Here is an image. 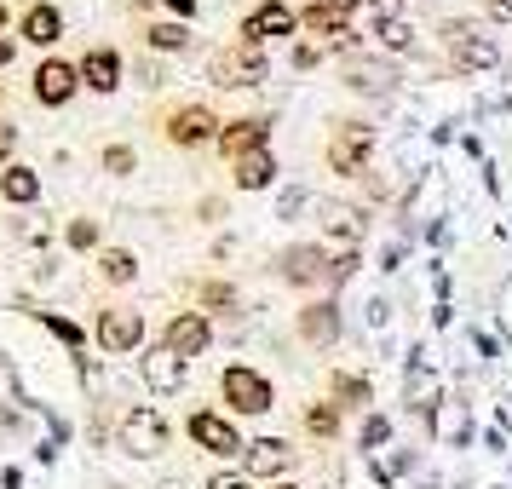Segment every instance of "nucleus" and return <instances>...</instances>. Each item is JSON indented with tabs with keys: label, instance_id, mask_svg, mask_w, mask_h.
Segmentation results:
<instances>
[{
	"label": "nucleus",
	"instance_id": "nucleus-13",
	"mask_svg": "<svg viewBox=\"0 0 512 489\" xmlns=\"http://www.w3.org/2000/svg\"><path fill=\"white\" fill-rule=\"evenodd\" d=\"M271 173H277L271 150H248V156H236V185L242 190H265L271 185Z\"/></svg>",
	"mask_w": 512,
	"mask_h": 489
},
{
	"label": "nucleus",
	"instance_id": "nucleus-5",
	"mask_svg": "<svg viewBox=\"0 0 512 489\" xmlns=\"http://www.w3.org/2000/svg\"><path fill=\"white\" fill-rule=\"evenodd\" d=\"M139 340H144L139 311H104V317H98V346L104 351H133Z\"/></svg>",
	"mask_w": 512,
	"mask_h": 489
},
{
	"label": "nucleus",
	"instance_id": "nucleus-28",
	"mask_svg": "<svg viewBox=\"0 0 512 489\" xmlns=\"http://www.w3.org/2000/svg\"><path fill=\"white\" fill-rule=\"evenodd\" d=\"M104 167H110V173H133V150H127V144H110V150H104Z\"/></svg>",
	"mask_w": 512,
	"mask_h": 489
},
{
	"label": "nucleus",
	"instance_id": "nucleus-10",
	"mask_svg": "<svg viewBox=\"0 0 512 489\" xmlns=\"http://www.w3.org/2000/svg\"><path fill=\"white\" fill-rule=\"evenodd\" d=\"M288 461H294V449L277 438H259L248 443V472H259V478H271V472H288Z\"/></svg>",
	"mask_w": 512,
	"mask_h": 489
},
{
	"label": "nucleus",
	"instance_id": "nucleus-8",
	"mask_svg": "<svg viewBox=\"0 0 512 489\" xmlns=\"http://www.w3.org/2000/svg\"><path fill=\"white\" fill-rule=\"evenodd\" d=\"M190 438L208 443L213 455H231V449H242V443H236V426H231V420H219V415H196V420H190Z\"/></svg>",
	"mask_w": 512,
	"mask_h": 489
},
{
	"label": "nucleus",
	"instance_id": "nucleus-17",
	"mask_svg": "<svg viewBox=\"0 0 512 489\" xmlns=\"http://www.w3.org/2000/svg\"><path fill=\"white\" fill-rule=\"evenodd\" d=\"M392 81L397 75L386 70V64H374V58H363V64H351V87H357V93H392Z\"/></svg>",
	"mask_w": 512,
	"mask_h": 489
},
{
	"label": "nucleus",
	"instance_id": "nucleus-33",
	"mask_svg": "<svg viewBox=\"0 0 512 489\" xmlns=\"http://www.w3.org/2000/svg\"><path fill=\"white\" fill-rule=\"evenodd\" d=\"M208 489H242V484H236V478H213Z\"/></svg>",
	"mask_w": 512,
	"mask_h": 489
},
{
	"label": "nucleus",
	"instance_id": "nucleus-4",
	"mask_svg": "<svg viewBox=\"0 0 512 489\" xmlns=\"http://www.w3.org/2000/svg\"><path fill=\"white\" fill-rule=\"evenodd\" d=\"M225 397H231L242 415H259V409H271V386H265L254 369H225Z\"/></svg>",
	"mask_w": 512,
	"mask_h": 489
},
{
	"label": "nucleus",
	"instance_id": "nucleus-14",
	"mask_svg": "<svg viewBox=\"0 0 512 489\" xmlns=\"http://www.w3.org/2000/svg\"><path fill=\"white\" fill-rule=\"evenodd\" d=\"M317 213H323V231L328 236H363V213L357 208H346V202H317Z\"/></svg>",
	"mask_w": 512,
	"mask_h": 489
},
{
	"label": "nucleus",
	"instance_id": "nucleus-25",
	"mask_svg": "<svg viewBox=\"0 0 512 489\" xmlns=\"http://www.w3.org/2000/svg\"><path fill=\"white\" fill-rule=\"evenodd\" d=\"M150 41H156L162 52H185L190 47V29L185 24H156V29H150Z\"/></svg>",
	"mask_w": 512,
	"mask_h": 489
},
{
	"label": "nucleus",
	"instance_id": "nucleus-18",
	"mask_svg": "<svg viewBox=\"0 0 512 489\" xmlns=\"http://www.w3.org/2000/svg\"><path fill=\"white\" fill-rule=\"evenodd\" d=\"M403 392H409V403H415V409H432V403H438V374L426 369V363H415V369H409V380H403Z\"/></svg>",
	"mask_w": 512,
	"mask_h": 489
},
{
	"label": "nucleus",
	"instance_id": "nucleus-12",
	"mask_svg": "<svg viewBox=\"0 0 512 489\" xmlns=\"http://www.w3.org/2000/svg\"><path fill=\"white\" fill-rule=\"evenodd\" d=\"M70 93H75V70L70 64H41V75H35V98H41V104H64Z\"/></svg>",
	"mask_w": 512,
	"mask_h": 489
},
{
	"label": "nucleus",
	"instance_id": "nucleus-35",
	"mask_svg": "<svg viewBox=\"0 0 512 489\" xmlns=\"http://www.w3.org/2000/svg\"><path fill=\"white\" fill-rule=\"evenodd\" d=\"M0 24H6V12H0Z\"/></svg>",
	"mask_w": 512,
	"mask_h": 489
},
{
	"label": "nucleus",
	"instance_id": "nucleus-20",
	"mask_svg": "<svg viewBox=\"0 0 512 489\" xmlns=\"http://www.w3.org/2000/svg\"><path fill=\"white\" fill-rule=\"evenodd\" d=\"M259 144H265V121H236V127H225V150H236V156H248Z\"/></svg>",
	"mask_w": 512,
	"mask_h": 489
},
{
	"label": "nucleus",
	"instance_id": "nucleus-16",
	"mask_svg": "<svg viewBox=\"0 0 512 489\" xmlns=\"http://www.w3.org/2000/svg\"><path fill=\"white\" fill-rule=\"evenodd\" d=\"M300 334H305V340H317V346H328V340L340 334L334 305H311V311H300Z\"/></svg>",
	"mask_w": 512,
	"mask_h": 489
},
{
	"label": "nucleus",
	"instance_id": "nucleus-23",
	"mask_svg": "<svg viewBox=\"0 0 512 489\" xmlns=\"http://www.w3.org/2000/svg\"><path fill=\"white\" fill-rule=\"evenodd\" d=\"M305 24L317 29V35H334V41H346V12H340V6H311V12H305Z\"/></svg>",
	"mask_w": 512,
	"mask_h": 489
},
{
	"label": "nucleus",
	"instance_id": "nucleus-1",
	"mask_svg": "<svg viewBox=\"0 0 512 489\" xmlns=\"http://www.w3.org/2000/svg\"><path fill=\"white\" fill-rule=\"evenodd\" d=\"M213 81L219 87H254V81H265V47L259 41H242V47L219 52L213 58Z\"/></svg>",
	"mask_w": 512,
	"mask_h": 489
},
{
	"label": "nucleus",
	"instance_id": "nucleus-15",
	"mask_svg": "<svg viewBox=\"0 0 512 489\" xmlns=\"http://www.w3.org/2000/svg\"><path fill=\"white\" fill-rule=\"evenodd\" d=\"M288 29H294V12L271 0V6H259L254 18H248V41H265V35H288Z\"/></svg>",
	"mask_w": 512,
	"mask_h": 489
},
{
	"label": "nucleus",
	"instance_id": "nucleus-6",
	"mask_svg": "<svg viewBox=\"0 0 512 489\" xmlns=\"http://www.w3.org/2000/svg\"><path fill=\"white\" fill-rule=\"evenodd\" d=\"M363 162H369V133L363 127H340L334 144H328V167L334 173H357Z\"/></svg>",
	"mask_w": 512,
	"mask_h": 489
},
{
	"label": "nucleus",
	"instance_id": "nucleus-11",
	"mask_svg": "<svg viewBox=\"0 0 512 489\" xmlns=\"http://www.w3.org/2000/svg\"><path fill=\"white\" fill-rule=\"evenodd\" d=\"M179 351H167V346H156L150 357H144V380L156 386V392H179Z\"/></svg>",
	"mask_w": 512,
	"mask_h": 489
},
{
	"label": "nucleus",
	"instance_id": "nucleus-32",
	"mask_svg": "<svg viewBox=\"0 0 512 489\" xmlns=\"http://www.w3.org/2000/svg\"><path fill=\"white\" fill-rule=\"evenodd\" d=\"M12 139H18V133H12V127H6V121H0V156H6V150H12Z\"/></svg>",
	"mask_w": 512,
	"mask_h": 489
},
{
	"label": "nucleus",
	"instance_id": "nucleus-22",
	"mask_svg": "<svg viewBox=\"0 0 512 489\" xmlns=\"http://www.w3.org/2000/svg\"><path fill=\"white\" fill-rule=\"evenodd\" d=\"M81 75L93 81L98 93H110V87H116V75H121V64H116V58H110V52H93V58L81 64Z\"/></svg>",
	"mask_w": 512,
	"mask_h": 489
},
{
	"label": "nucleus",
	"instance_id": "nucleus-31",
	"mask_svg": "<svg viewBox=\"0 0 512 489\" xmlns=\"http://www.w3.org/2000/svg\"><path fill=\"white\" fill-rule=\"evenodd\" d=\"M489 12H495L501 24H512V0H489Z\"/></svg>",
	"mask_w": 512,
	"mask_h": 489
},
{
	"label": "nucleus",
	"instance_id": "nucleus-27",
	"mask_svg": "<svg viewBox=\"0 0 512 489\" xmlns=\"http://www.w3.org/2000/svg\"><path fill=\"white\" fill-rule=\"evenodd\" d=\"M104 277H110V282H133V254L110 248V254H104Z\"/></svg>",
	"mask_w": 512,
	"mask_h": 489
},
{
	"label": "nucleus",
	"instance_id": "nucleus-30",
	"mask_svg": "<svg viewBox=\"0 0 512 489\" xmlns=\"http://www.w3.org/2000/svg\"><path fill=\"white\" fill-rule=\"evenodd\" d=\"M305 426H311V432H334V409H311V415H305Z\"/></svg>",
	"mask_w": 512,
	"mask_h": 489
},
{
	"label": "nucleus",
	"instance_id": "nucleus-34",
	"mask_svg": "<svg viewBox=\"0 0 512 489\" xmlns=\"http://www.w3.org/2000/svg\"><path fill=\"white\" fill-rule=\"evenodd\" d=\"M6 58H12V47H6V41H0V64H6Z\"/></svg>",
	"mask_w": 512,
	"mask_h": 489
},
{
	"label": "nucleus",
	"instance_id": "nucleus-7",
	"mask_svg": "<svg viewBox=\"0 0 512 489\" xmlns=\"http://www.w3.org/2000/svg\"><path fill=\"white\" fill-rule=\"evenodd\" d=\"M213 127H219V121H213L202 104H190V110H179V116L167 121V139L173 144H202V139H213Z\"/></svg>",
	"mask_w": 512,
	"mask_h": 489
},
{
	"label": "nucleus",
	"instance_id": "nucleus-2",
	"mask_svg": "<svg viewBox=\"0 0 512 489\" xmlns=\"http://www.w3.org/2000/svg\"><path fill=\"white\" fill-rule=\"evenodd\" d=\"M449 58H455V70L478 75V70H489V64L501 58V47H495L489 35H478L472 24H455L449 29Z\"/></svg>",
	"mask_w": 512,
	"mask_h": 489
},
{
	"label": "nucleus",
	"instance_id": "nucleus-26",
	"mask_svg": "<svg viewBox=\"0 0 512 489\" xmlns=\"http://www.w3.org/2000/svg\"><path fill=\"white\" fill-rule=\"evenodd\" d=\"M374 35H380V41H386L392 52H403L409 41H415V29L403 24V18H380V29H374Z\"/></svg>",
	"mask_w": 512,
	"mask_h": 489
},
{
	"label": "nucleus",
	"instance_id": "nucleus-24",
	"mask_svg": "<svg viewBox=\"0 0 512 489\" xmlns=\"http://www.w3.org/2000/svg\"><path fill=\"white\" fill-rule=\"evenodd\" d=\"M24 29H29V41H35V47H47V41H58V12H52V6H35Z\"/></svg>",
	"mask_w": 512,
	"mask_h": 489
},
{
	"label": "nucleus",
	"instance_id": "nucleus-29",
	"mask_svg": "<svg viewBox=\"0 0 512 489\" xmlns=\"http://www.w3.org/2000/svg\"><path fill=\"white\" fill-rule=\"evenodd\" d=\"M93 236H98V225H93V219H75V225H70V242H75V248H87Z\"/></svg>",
	"mask_w": 512,
	"mask_h": 489
},
{
	"label": "nucleus",
	"instance_id": "nucleus-3",
	"mask_svg": "<svg viewBox=\"0 0 512 489\" xmlns=\"http://www.w3.org/2000/svg\"><path fill=\"white\" fill-rule=\"evenodd\" d=\"M121 443L133 449V455H162L167 449V420L156 409H133V415L121 420Z\"/></svg>",
	"mask_w": 512,
	"mask_h": 489
},
{
	"label": "nucleus",
	"instance_id": "nucleus-21",
	"mask_svg": "<svg viewBox=\"0 0 512 489\" xmlns=\"http://www.w3.org/2000/svg\"><path fill=\"white\" fill-rule=\"evenodd\" d=\"M323 271H334V265H328L317 248H294V254H288V277L294 282H311V277H323Z\"/></svg>",
	"mask_w": 512,
	"mask_h": 489
},
{
	"label": "nucleus",
	"instance_id": "nucleus-19",
	"mask_svg": "<svg viewBox=\"0 0 512 489\" xmlns=\"http://www.w3.org/2000/svg\"><path fill=\"white\" fill-rule=\"evenodd\" d=\"M0 190H6V202H35V196H41V179H35L29 167H6Z\"/></svg>",
	"mask_w": 512,
	"mask_h": 489
},
{
	"label": "nucleus",
	"instance_id": "nucleus-9",
	"mask_svg": "<svg viewBox=\"0 0 512 489\" xmlns=\"http://www.w3.org/2000/svg\"><path fill=\"white\" fill-rule=\"evenodd\" d=\"M208 346V323H202V317H173V323H167V351H179V357H196V351Z\"/></svg>",
	"mask_w": 512,
	"mask_h": 489
}]
</instances>
